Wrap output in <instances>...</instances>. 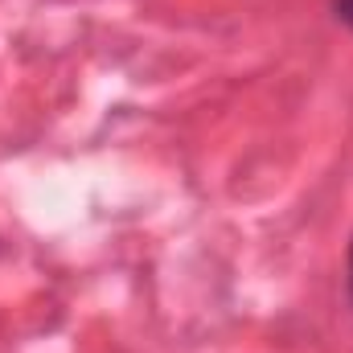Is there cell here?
I'll return each instance as SVG.
<instances>
[{
	"label": "cell",
	"mask_w": 353,
	"mask_h": 353,
	"mask_svg": "<svg viewBox=\"0 0 353 353\" xmlns=\"http://www.w3.org/2000/svg\"><path fill=\"white\" fill-rule=\"evenodd\" d=\"M333 8H337V17H341V21H345V25L353 29V0H337Z\"/></svg>",
	"instance_id": "cell-1"
},
{
	"label": "cell",
	"mask_w": 353,
	"mask_h": 353,
	"mask_svg": "<svg viewBox=\"0 0 353 353\" xmlns=\"http://www.w3.org/2000/svg\"><path fill=\"white\" fill-rule=\"evenodd\" d=\"M350 296H353V251H350Z\"/></svg>",
	"instance_id": "cell-2"
}]
</instances>
